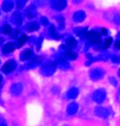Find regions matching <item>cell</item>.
Segmentation results:
<instances>
[{"label":"cell","mask_w":120,"mask_h":126,"mask_svg":"<svg viewBox=\"0 0 120 126\" xmlns=\"http://www.w3.org/2000/svg\"><path fill=\"white\" fill-rule=\"evenodd\" d=\"M115 21L117 24H120V17L119 15H117V16L115 17Z\"/></svg>","instance_id":"ffe728a7"},{"label":"cell","mask_w":120,"mask_h":126,"mask_svg":"<svg viewBox=\"0 0 120 126\" xmlns=\"http://www.w3.org/2000/svg\"><path fill=\"white\" fill-rule=\"evenodd\" d=\"M42 22H43V25H44V26H46V25H48V23H49V20H48L47 18H45V17H42Z\"/></svg>","instance_id":"ac0fdd59"},{"label":"cell","mask_w":120,"mask_h":126,"mask_svg":"<svg viewBox=\"0 0 120 126\" xmlns=\"http://www.w3.org/2000/svg\"><path fill=\"white\" fill-rule=\"evenodd\" d=\"M26 29L28 32H34L38 29V24L37 22H30L26 26Z\"/></svg>","instance_id":"ba28073f"},{"label":"cell","mask_w":120,"mask_h":126,"mask_svg":"<svg viewBox=\"0 0 120 126\" xmlns=\"http://www.w3.org/2000/svg\"><path fill=\"white\" fill-rule=\"evenodd\" d=\"M11 32H12V29L11 27L9 26V25H4L3 27H2V32L4 34H10Z\"/></svg>","instance_id":"5bb4252c"},{"label":"cell","mask_w":120,"mask_h":126,"mask_svg":"<svg viewBox=\"0 0 120 126\" xmlns=\"http://www.w3.org/2000/svg\"><path fill=\"white\" fill-rule=\"evenodd\" d=\"M31 56H32V51L30 49H26L21 53V59L22 60H26L28 59H30Z\"/></svg>","instance_id":"30bf717a"},{"label":"cell","mask_w":120,"mask_h":126,"mask_svg":"<svg viewBox=\"0 0 120 126\" xmlns=\"http://www.w3.org/2000/svg\"><path fill=\"white\" fill-rule=\"evenodd\" d=\"M115 47L117 49H120V42L119 41H116L115 42Z\"/></svg>","instance_id":"d6986e66"},{"label":"cell","mask_w":120,"mask_h":126,"mask_svg":"<svg viewBox=\"0 0 120 126\" xmlns=\"http://www.w3.org/2000/svg\"><path fill=\"white\" fill-rule=\"evenodd\" d=\"M49 32H50V34L52 35L53 36H56V31H55V26H50V28H49Z\"/></svg>","instance_id":"e0dca14e"},{"label":"cell","mask_w":120,"mask_h":126,"mask_svg":"<svg viewBox=\"0 0 120 126\" xmlns=\"http://www.w3.org/2000/svg\"><path fill=\"white\" fill-rule=\"evenodd\" d=\"M67 46L70 47H76L77 45V42L73 37H69L68 39L67 40Z\"/></svg>","instance_id":"7c38bea8"},{"label":"cell","mask_w":120,"mask_h":126,"mask_svg":"<svg viewBox=\"0 0 120 126\" xmlns=\"http://www.w3.org/2000/svg\"><path fill=\"white\" fill-rule=\"evenodd\" d=\"M50 3L53 9L56 10H62L67 6V0H50Z\"/></svg>","instance_id":"6da1fadb"},{"label":"cell","mask_w":120,"mask_h":126,"mask_svg":"<svg viewBox=\"0 0 120 126\" xmlns=\"http://www.w3.org/2000/svg\"><path fill=\"white\" fill-rule=\"evenodd\" d=\"M87 38H88L89 41L93 44H99L100 42V35L96 32H94V31H91V32H88V34H87Z\"/></svg>","instance_id":"7a4b0ae2"},{"label":"cell","mask_w":120,"mask_h":126,"mask_svg":"<svg viewBox=\"0 0 120 126\" xmlns=\"http://www.w3.org/2000/svg\"><path fill=\"white\" fill-rule=\"evenodd\" d=\"M14 7V0H4L3 3V9L4 11L9 12Z\"/></svg>","instance_id":"5b68a950"},{"label":"cell","mask_w":120,"mask_h":126,"mask_svg":"<svg viewBox=\"0 0 120 126\" xmlns=\"http://www.w3.org/2000/svg\"><path fill=\"white\" fill-rule=\"evenodd\" d=\"M66 55H67V57L69 59H76L77 58V54L74 53L73 52H72L71 50H67V52H66Z\"/></svg>","instance_id":"4fadbf2b"},{"label":"cell","mask_w":120,"mask_h":126,"mask_svg":"<svg viewBox=\"0 0 120 126\" xmlns=\"http://www.w3.org/2000/svg\"><path fill=\"white\" fill-rule=\"evenodd\" d=\"M101 33L103 34V35H106V30L105 28H102L101 29Z\"/></svg>","instance_id":"44dd1931"},{"label":"cell","mask_w":120,"mask_h":126,"mask_svg":"<svg viewBox=\"0 0 120 126\" xmlns=\"http://www.w3.org/2000/svg\"><path fill=\"white\" fill-rule=\"evenodd\" d=\"M112 42H113V39H112L111 37H109V38H107V39H106V41H105V48L109 47L110 45L112 44Z\"/></svg>","instance_id":"2e32d148"},{"label":"cell","mask_w":120,"mask_h":126,"mask_svg":"<svg viewBox=\"0 0 120 126\" xmlns=\"http://www.w3.org/2000/svg\"><path fill=\"white\" fill-rule=\"evenodd\" d=\"M26 0H16V4H17V8L19 9H23L26 5Z\"/></svg>","instance_id":"9a60e30c"},{"label":"cell","mask_w":120,"mask_h":126,"mask_svg":"<svg viewBox=\"0 0 120 126\" xmlns=\"http://www.w3.org/2000/svg\"><path fill=\"white\" fill-rule=\"evenodd\" d=\"M26 39H27V38H26V35H21L20 36V38L18 39V41H17V47H21L26 42Z\"/></svg>","instance_id":"8fae6325"},{"label":"cell","mask_w":120,"mask_h":126,"mask_svg":"<svg viewBox=\"0 0 120 126\" xmlns=\"http://www.w3.org/2000/svg\"><path fill=\"white\" fill-rule=\"evenodd\" d=\"M26 15L29 19H32L37 15V9L34 5H31L29 6L26 10Z\"/></svg>","instance_id":"277c9868"},{"label":"cell","mask_w":120,"mask_h":126,"mask_svg":"<svg viewBox=\"0 0 120 126\" xmlns=\"http://www.w3.org/2000/svg\"><path fill=\"white\" fill-rule=\"evenodd\" d=\"M15 68H16V63H15L14 60H9V61H8L4 64V66L3 67L2 70L5 74H9V73L12 72Z\"/></svg>","instance_id":"3957f363"},{"label":"cell","mask_w":120,"mask_h":126,"mask_svg":"<svg viewBox=\"0 0 120 126\" xmlns=\"http://www.w3.org/2000/svg\"><path fill=\"white\" fill-rule=\"evenodd\" d=\"M15 50V45L12 43V42H9L6 45H4L3 48V51L4 53H9L11 52H13Z\"/></svg>","instance_id":"52a82bcc"},{"label":"cell","mask_w":120,"mask_h":126,"mask_svg":"<svg viewBox=\"0 0 120 126\" xmlns=\"http://www.w3.org/2000/svg\"><path fill=\"white\" fill-rule=\"evenodd\" d=\"M85 13L84 11H77L76 13L74 14V15H73V20H74L76 22H81V21H83L85 19Z\"/></svg>","instance_id":"8992f818"},{"label":"cell","mask_w":120,"mask_h":126,"mask_svg":"<svg viewBox=\"0 0 120 126\" xmlns=\"http://www.w3.org/2000/svg\"><path fill=\"white\" fill-rule=\"evenodd\" d=\"M1 80H2V76L0 75V82H1Z\"/></svg>","instance_id":"7402d4cb"},{"label":"cell","mask_w":120,"mask_h":126,"mask_svg":"<svg viewBox=\"0 0 120 126\" xmlns=\"http://www.w3.org/2000/svg\"><path fill=\"white\" fill-rule=\"evenodd\" d=\"M13 21L16 26L21 24V21H22V18H21V14L19 13H15V15H13Z\"/></svg>","instance_id":"9c48e42d"}]
</instances>
